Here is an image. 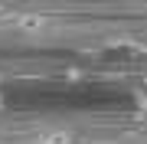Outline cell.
<instances>
[{"label":"cell","instance_id":"6da1fadb","mask_svg":"<svg viewBox=\"0 0 147 144\" xmlns=\"http://www.w3.org/2000/svg\"><path fill=\"white\" fill-rule=\"evenodd\" d=\"M16 26H20L23 33H39V30H46V16H39V13H20L16 16Z\"/></svg>","mask_w":147,"mask_h":144},{"label":"cell","instance_id":"3957f363","mask_svg":"<svg viewBox=\"0 0 147 144\" xmlns=\"http://www.w3.org/2000/svg\"><path fill=\"white\" fill-rule=\"evenodd\" d=\"M137 105H141V108H147V95H144V92L137 95Z\"/></svg>","mask_w":147,"mask_h":144},{"label":"cell","instance_id":"7a4b0ae2","mask_svg":"<svg viewBox=\"0 0 147 144\" xmlns=\"http://www.w3.org/2000/svg\"><path fill=\"white\" fill-rule=\"evenodd\" d=\"M36 141L39 144H72V134L69 131H42Z\"/></svg>","mask_w":147,"mask_h":144}]
</instances>
